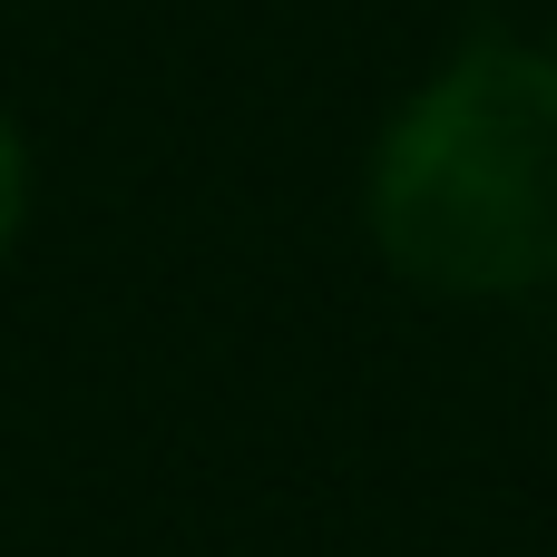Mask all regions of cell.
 <instances>
[{
  "label": "cell",
  "instance_id": "1",
  "mask_svg": "<svg viewBox=\"0 0 557 557\" xmlns=\"http://www.w3.org/2000/svg\"><path fill=\"white\" fill-rule=\"evenodd\" d=\"M372 245L421 294H539L557 284V49L470 39L411 88L362 186Z\"/></svg>",
  "mask_w": 557,
  "mask_h": 557
},
{
  "label": "cell",
  "instance_id": "2",
  "mask_svg": "<svg viewBox=\"0 0 557 557\" xmlns=\"http://www.w3.org/2000/svg\"><path fill=\"white\" fill-rule=\"evenodd\" d=\"M20 215H29V157H20V127L0 117V255L20 235Z\"/></svg>",
  "mask_w": 557,
  "mask_h": 557
}]
</instances>
